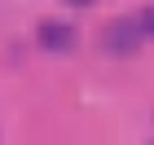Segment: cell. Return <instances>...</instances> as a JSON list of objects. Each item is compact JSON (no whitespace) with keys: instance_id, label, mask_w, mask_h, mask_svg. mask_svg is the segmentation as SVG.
Instances as JSON below:
<instances>
[{"instance_id":"cell-3","label":"cell","mask_w":154,"mask_h":145,"mask_svg":"<svg viewBox=\"0 0 154 145\" xmlns=\"http://www.w3.org/2000/svg\"><path fill=\"white\" fill-rule=\"evenodd\" d=\"M66 5H79V9H88V5H93V0H66Z\"/></svg>"},{"instance_id":"cell-2","label":"cell","mask_w":154,"mask_h":145,"mask_svg":"<svg viewBox=\"0 0 154 145\" xmlns=\"http://www.w3.org/2000/svg\"><path fill=\"white\" fill-rule=\"evenodd\" d=\"M137 44H141V22H137V18H119L106 31V48L110 53H132Z\"/></svg>"},{"instance_id":"cell-1","label":"cell","mask_w":154,"mask_h":145,"mask_svg":"<svg viewBox=\"0 0 154 145\" xmlns=\"http://www.w3.org/2000/svg\"><path fill=\"white\" fill-rule=\"evenodd\" d=\"M75 26L71 22H57V18H44V22H40V44L48 48V53H71L75 48Z\"/></svg>"},{"instance_id":"cell-4","label":"cell","mask_w":154,"mask_h":145,"mask_svg":"<svg viewBox=\"0 0 154 145\" xmlns=\"http://www.w3.org/2000/svg\"><path fill=\"white\" fill-rule=\"evenodd\" d=\"M145 22H150V31H154V13H150V18H145Z\"/></svg>"}]
</instances>
